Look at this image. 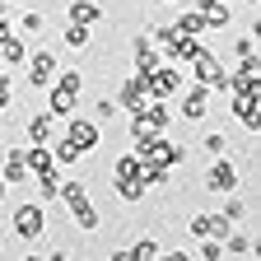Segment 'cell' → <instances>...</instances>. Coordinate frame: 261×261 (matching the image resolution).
Listing matches in <instances>:
<instances>
[{
	"mask_svg": "<svg viewBox=\"0 0 261 261\" xmlns=\"http://www.w3.org/2000/svg\"><path fill=\"white\" fill-rule=\"evenodd\" d=\"M126 252H130V261H159V252H163V247H159V238H149V233H145V238L130 243Z\"/></svg>",
	"mask_w": 261,
	"mask_h": 261,
	"instance_id": "obj_24",
	"label": "cell"
},
{
	"mask_svg": "<svg viewBox=\"0 0 261 261\" xmlns=\"http://www.w3.org/2000/svg\"><path fill=\"white\" fill-rule=\"evenodd\" d=\"M10 103H14V80L5 75V80H0V112H5Z\"/></svg>",
	"mask_w": 261,
	"mask_h": 261,
	"instance_id": "obj_35",
	"label": "cell"
},
{
	"mask_svg": "<svg viewBox=\"0 0 261 261\" xmlns=\"http://www.w3.org/2000/svg\"><path fill=\"white\" fill-rule=\"evenodd\" d=\"M233 56H256V38H247V33H243V38L233 42Z\"/></svg>",
	"mask_w": 261,
	"mask_h": 261,
	"instance_id": "obj_36",
	"label": "cell"
},
{
	"mask_svg": "<svg viewBox=\"0 0 261 261\" xmlns=\"http://www.w3.org/2000/svg\"><path fill=\"white\" fill-rule=\"evenodd\" d=\"M140 159H145V163H154V168H177V163H187V149H182V145H173L168 136H154V140L140 149Z\"/></svg>",
	"mask_w": 261,
	"mask_h": 261,
	"instance_id": "obj_5",
	"label": "cell"
},
{
	"mask_svg": "<svg viewBox=\"0 0 261 261\" xmlns=\"http://www.w3.org/2000/svg\"><path fill=\"white\" fill-rule=\"evenodd\" d=\"M112 191L121 196L126 205H140V201H145V182H140V177H112Z\"/></svg>",
	"mask_w": 261,
	"mask_h": 261,
	"instance_id": "obj_22",
	"label": "cell"
},
{
	"mask_svg": "<svg viewBox=\"0 0 261 261\" xmlns=\"http://www.w3.org/2000/svg\"><path fill=\"white\" fill-rule=\"evenodd\" d=\"M112 177H140V154H136V149L121 154V159L112 163Z\"/></svg>",
	"mask_w": 261,
	"mask_h": 261,
	"instance_id": "obj_29",
	"label": "cell"
},
{
	"mask_svg": "<svg viewBox=\"0 0 261 261\" xmlns=\"http://www.w3.org/2000/svg\"><path fill=\"white\" fill-rule=\"evenodd\" d=\"M243 5H252V10H256V5H261V0H243Z\"/></svg>",
	"mask_w": 261,
	"mask_h": 261,
	"instance_id": "obj_43",
	"label": "cell"
},
{
	"mask_svg": "<svg viewBox=\"0 0 261 261\" xmlns=\"http://www.w3.org/2000/svg\"><path fill=\"white\" fill-rule=\"evenodd\" d=\"M177 89H182V70H177V65H168V61L154 65V70L145 75V98H154V103H168Z\"/></svg>",
	"mask_w": 261,
	"mask_h": 261,
	"instance_id": "obj_4",
	"label": "cell"
},
{
	"mask_svg": "<svg viewBox=\"0 0 261 261\" xmlns=\"http://www.w3.org/2000/svg\"><path fill=\"white\" fill-rule=\"evenodd\" d=\"M191 5H201V0H191Z\"/></svg>",
	"mask_w": 261,
	"mask_h": 261,
	"instance_id": "obj_45",
	"label": "cell"
},
{
	"mask_svg": "<svg viewBox=\"0 0 261 261\" xmlns=\"http://www.w3.org/2000/svg\"><path fill=\"white\" fill-rule=\"evenodd\" d=\"M19 28H23V38H38V33L47 28V14L42 10H23L19 14Z\"/></svg>",
	"mask_w": 261,
	"mask_h": 261,
	"instance_id": "obj_28",
	"label": "cell"
},
{
	"mask_svg": "<svg viewBox=\"0 0 261 261\" xmlns=\"http://www.w3.org/2000/svg\"><path fill=\"white\" fill-rule=\"evenodd\" d=\"M23 261H47V256H38V252H28V256H23Z\"/></svg>",
	"mask_w": 261,
	"mask_h": 261,
	"instance_id": "obj_41",
	"label": "cell"
},
{
	"mask_svg": "<svg viewBox=\"0 0 261 261\" xmlns=\"http://www.w3.org/2000/svg\"><path fill=\"white\" fill-rule=\"evenodd\" d=\"M196 10L205 14V28H228V23H233V10H228L224 0H201Z\"/></svg>",
	"mask_w": 261,
	"mask_h": 261,
	"instance_id": "obj_20",
	"label": "cell"
},
{
	"mask_svg": "<svg viewBox=\"0 0 261 261\" xmlns=\"http://www.w3.org/2000/svg\"><path fill=\"white\" fill-rule=\"evenodd\" d=\"M65 210H70V219H75V228H80V233H93V228L103 224V215H98V210L89 205V196H80V201H70Z\"/></svg>",
	"mask_w": 261,
	"mask_h": 261,
	"instance_id": "obj_15",
	"label": "cell"
},
{
	"mask_svg": "<svg viewBox=\"0 0 261 261\" xmlns=\"http://www.w3.org/2000/svg\"><path fill=\"white\" fill-rule=\"evenodd\" d=\"M224 256V243L219 238H201V261H219Z\"/></svg>",
	"mask_w": 261,
	"mask_h": 261,
	"instance_id": "obj_34",
	"label": "cell"
},
{
	"mask_svg": "<svg viewBox=\"0 0 261 261\" xmlns=\"http://www.w3.org/2000/svg\"><path fill=\"white\" fill-rule=\"evenodd\" d=\"M23 136H28V145H51V140H56V117H51L47 108L33 112L28 126H23Z\"/></svg>",
	"mask_w": 261,
	"mask_h": 261,
	"instance_id": "obj_12",
	"label": "cell"
},
{
	"mask_svg": "<svg viewBox=\"0 0 261 261\" xmlns=\"http://www.w3.org/2000/svg\"><path fill=\"white\" fill-rule=\"evenodd\" d=\"M187 70H191V80H196V84H205L210 93L228 84V70H224V61H219L210 47H196V56L187 61Z\"/></svg>",
	"mask_w": 261,
	"mask_h": 261,
	"instance_id": "obj_2",
	"label": "cell"
},
{
	"mask_svg": "<svg viewBox=\"0 0 261 261\" xmlns=\"http://www.w3.org/2000/svg\"><path fill=\"white\" fill-rule=\"evenodd\" d=\"M201 149H205L210 159H219V154H228V136H224V130H210V136L201 140Z\"/></svg>",
	"mask_w": 261,
	"mask_h": 261,
	"instance_id": "obj_31",
	"label": "cell"
},
{
	"mask_svg": "<svg viewBox=\"0 0 261 261\" xmlns=\"http://www.w3.org/2000/svg\"><path fill=\"white\" fill-rule=\"evenodd\" d=\"M5 191H10V187H5V182H0V201H5Z\"/></svg>",
	"mask_w": 261,
	"mask_h": 261,
	"instance_id": "obj_42",
	"label": "cell"
},
{
	"mask_svg": "<svg viewBox=\"0 0 261 261\" xmlns=\"http://www.w3.org/2000/svg\"><path fill=\"white\" fill-rule=\"evenodd\" d=\"M89 38H93V28H84V23H70V19H65V33H61V42L65 47H89Z\"/></svg>",
	"mask_w": 261,
	"mask_h": 261,
	"instance_id": "obj_26",
	"label": "cell"
},
{
	"mask_svg": "<svg viewBox=\"0 0 261 261\" xmlns=\"http://www.w3.org/2000/svg\"><path fill=\"white\" fill-rule=\"evenodd\" d=\"M23 163H28V177L38 173H51L56 159H51V145H23Z\"/></svg>",
	"mask_w": 261,
	"mask_h": 261,
	"instance_id": "obj_16",
	"label": "cell"
},
{
	"mask_svg": "<svg viewBox=\"0 0 261 261\" xmlns=\"http://www.w3.org/2000/svg\"><path fill=\"white\" fill-rule=\"evenodd\" d=\"M42 233H47V205H42V201L14 205V238H19V243H38Z\"/></svg>",
	"mask_w": 261,
	"mask_h": 261,
	"instance_id": "obj_3",
	"label": "cell"
},
{
	"mask_svg": "<svg viewBox=\"0 0 261 261\" xmlns=\"http://www.w3.org/2000/svg\"><path fill=\"white\" fill-rule=\"evenodd\" d=\"M130 61H136V70H130V75H149L154 70V65H163V56H159V47L145 38V33H140V38L136 42H130Z\"/></svg>",
	"mask_w": 261,
	"mask_h": 261,
	"instance_id": "obj_13",
	"label": "cell"
},
{
	"mask_svg": "<svg viewBox=\"0 0 261 261\" xmlns=\"http://www.w3.org/2000/svg\"><path fill=\"white\" fill-rule=\"evenodd\" d=\"M61 168H51V173H38V177H33V182H38V196H42V205L47 201H56V191H61Z\"/></svg>",
	"mask_w": 261,
	"mask_h": 261,
	"instance_id": "obj_23",
	"label": "cell"
},
{
	"mask_svg": "<svg viewBox=\"0 0 261 261\" xmlns=\"http://www.w3.org/2000/svg\"><path fill=\"white\" fill-rule=\"evenodd\" d=\"M252 247H256L252 233H228V238H224V256H247Z\"/></svg>",
	"mask_w": 261,
	"mask_h": 261,
	"instance_id": "obj_27",
	"label": "cell"
},
{
	"mask_svg": "<svg viewBox=\"0 0 261 261\" xmlns=\"http://www.w3.org/2000/svg\"><path fill=\"white\" fill-rule=\"evenodd\" d=\"M224 219H228V224H243V219H247V201H238V196L228 191V205H224Z\"/></svg>",
	"mask_w": 261,
	"mask_h": 261,
	"instance_id": "obj_32",
	"label": "cell"
},
{
	"mask_svg": "<svg viewBox=\"0 0 261 261\" xmlns=\"http://www.w3.org/2000/svg\"><path fill=\"white\" fill-rule=\"evenodd\" d=\"M65 19H70V23H84V28H93V23H103V10H98L93 0H70Z\"/></svg>",
	"mask_w": 261,
	"mask_h": 261,
	"instance_id": "obj_18",
	"label": "cell"
},
{
	"mask_svg": "<svg viewBox=\"0 0 261 261\" xmlns=\"http://www.w3.org/2000/svg\"><path fill=\"white\" fill-rule=\"evenodd\" d=\"M177 93H182V117L187 121H205V112H210V89L205 84H187Z\"/></svg>",
	"mask_w": 261,
	"mask_h": 261,
	"instance_id": "obj_10",
	"label": "cell"
},
{
	"mask_svg": "<svg viewBox=\"0 0 261 261\" xmlns=\"http://www.w3.org/2000/svg\"><path fill=\"white\" fill-rule=\"evenodd\" d=\"M61 140L84 159V154H93L98 145H103V126H98L93 117H65V136Z\"/></svg>",
	"mask_w": 261,
	"mask_h": 261,
	"instance_id": "obj_1",
	"label": "cell"
},
{
	"mask_svg": "<svg viewBox=\"0 0 261 261\" xmlns=\"http://www.w3.org/2000/svg\"><path fill=\"white\" fill-rule=\"evenodd\" d=\"M47 261H70V252H65V247H56V252H47Z\"/></svg>",
	"mask_w": 261,
	"mask_h": 261,
	"instance_id": "obj_38",
	"label": "cell"
},
{
	"mask_svg": "<svg viewBox=\"0 0 261 261\" xmlns=\"http://www.w3.org/2000/svg\"><path fill=\"white\" fill-rule=\"evenodd\" d=\"M0 182H5V187H23V182H28L23 145H10V149H5V168H0Z\"/></svg>",
	"mask_w": 261,
	"mask_h": 261,
	"instance_id": "obj_14",
	"label": "cell"
},
{
	"mask_svg": "<svg viewBox=\"0 0 261 261\" xmlns=\"http://www.w3.org/2000/svg\"><path fill=\"white\" fill-rule=\"evenodd\" d=\"M51 84H56L61 93H70V98H80V93H84V70H61V75H56Z\"/></svg>",
	"mask_w": 261,
	"mask_h": 261,
	"instance_id": "obj_25",
	"label": "cell"
},
{
	"mask_svg": "<svg viewBox=\"0 0 261 261\" xmlns=\"http://www.w3.org/2000/svg\"><path fill=\"white\" fill-rule=\"evenodd\" d=\"M80 196H89L80 177H61V191H56V201H65V205H70V201H80Z\"/></svg>",
	"mask_w": 261,
	"mask_h": 261,
	"instance_id": "obj_30",
	"label": "cell"
},
{
	"mask_svg": "<svg viewBox=\"0 0 261 261\" xmlns=\"http://www.w3.org/2000/svg\"><path fill=\"white\" fill-rule=\"evenodd\" d=\"M5 75H10V70H5V65H0V80H5Z\"/></svg>",
	"mask_w": 261,
	"mask_h": 261,
	"instance_id": "obj_44",
	"label": "cell"
},
{
	"mask_svg": "<svg viewBox=\"0 0 261 261\" xmlns=\"http://www.w3.org/2000/svg\"><path fill=\"white\" fill-rule=\"evenodd\" d=\"M201 187H205V191H215V196H228V191H238L243 182H238V168L219 154L210 168H205V182H201Z\"/></svg>",
	"mask_w": 261,
	"mask_h": 261,
	"instance_id": "obj_8",
	"label": "cell"
},
{
	"mask_svg": "<svg viewBox=\"0 0 261 261\" xmlns=\"http://www.w3.org/2000/svg\"><path fill=\"white\" fill-rule=\"evenodd\" d=\"M173 33H182V38H205V14L201 10H182L177 19H173Z\"/></svg>",
	"mask_w": 261,
	"mask_h": 261,
	"instance_id": "obj_17",
	"label": "cell"
},
{
	"mask_svg": "<svg viewBox=\"0 0 261 261\" xmlns=\"http://www.w3.org/2000/svg\"><path fill=\"white\" fill-rule=\"evenodd\" d=\"M159 261H191V252H182V247L177 252H159Z\"/></svg>",
	"mask_w": 261,
	"mask_h": 261,
	"instance_id": "obj_37",
	"label": "cell"
},
{
	"mask_svg": "<svg viewBox=\"0 0 261 261\" xmlns=\"http://www.w3.org/2000/svg\"><path fill=\"white\" fill-rule=\"evenodd\" d=\"M28 61V89H51V80H56V70H61V61H56V51H33V56H23Z\"/></svg>",
	"mask_w": 261,
	"mask_h": 261,
	"instance_id": "obj_7",
	"label": "cell"
},
{
	"mask_svg": "<svg viewBox=\"0 0 261 261\" xmlns=\"http://www.w3.org/2000/svg\"><path fill=\"white\" fill-rule=\"evenodd\" d=\"M112 103H117L126 117H130V112H140V108H145V75H130V80L117 89V98H112Z\"/></svg>",
	"mask_w": 261,
	"mask_h": 261,
	"instance_id": "obj_11",
	"label": "cell"
},
{
	"mask_svg": "<svg viewBox=\"0 0 261 261\" xmlns=\"http://www.w3.org/2000/svg\"><path fill=\"white\" fill-rule=\"evenodd\" d=\"M23 56H28L23 38H14V33H5V38H0V65H5V70H14V65H23Z\"/></svg>",
	"mask_w": 261,
	"mask_h": 261,
	"instance_id": "obj_19",
	"label": "cell"
},
{
	"mask_svg": "<svg viewBox=\"0 0 261 261\" xmlns=\"http://www.w3.org/2000/svg\"><path fill=\"white\" fill-rule=\"evenodd\" d=\"M233 117L243 121L247 136H261V89L256 93H233Z\"/></svg>",
	"mask_w": 261,
	"mask_h": 261,
	"instance_id": "obj_9",
	"label": "cell"
},
{
	"mask_svg": "<svg viewBox=\"0 0 261 261\" xmlns=\"http://www.w3.org/2000/svg\"><path fill=\"white\" fill-rule=\"evenodd\" d=\"M108 261H130V252H126V247H117V252H108Z\"/></svg>",
	"mask_w": 261,
	"mask_h": 261,
	"instance_id": "obj_39",
	"label": "cell"
},
{
	"mask_svg": "<svg viewBox=\"0 0 261 261\" xmlns=\"http://www.w3.org/2000/svg\"><path fill=\"white\" fill-rule=\"evenodd\" d=\"M75 103H80V98H70V93H61L56 84L47 89V112H51L56 121H65V117H75Z\"/></svg>",
	"mask_w": 261,
	"mask_h": 261,
	"instance_id": "obj_21",
	"label": "cell"
},
{
	"mask_svg": "<svg viewBox=\"0 0 261 261\" xmlns=\"http://www.w3.org/2000/svg\"><path fill=\"white\" fill-rule=\"evenodd\" d=\"M112 117H121V108H117L112 98L103 93V98H98V103H93V121H112Z\"/></svg>",
	"mask_w": 261,
	"mask_h": 261,
	"instance_id": "obj_33",
	"label": "cell"
},
{
	"mask_svg": "<svg viewBox=\"0 0 261 261\" xmlns=\"http://www.w3.org/2000/svg\"><path fill=\"white\" fill-rule=\"evenodd\" d=\"M224 89L228 93H256L261 89V56H238V65H233V75H228Z\"/></svg>",
	"mask_w": 261,
	"mask_h": 261,
	"instance_id": "obj_6",
	"label": "cell"
},
{
	"mask_svg": "<svg viewBox=\"0 0 261 261\" xmlns=\"http://www.w3.org/2000/svg\"><path fill=\"white\" fill-rule=\"evenodd\" d=\"M5 33H10V19H0V38H5Z\"/></svg>",
	"mask_w": 261,
	"mask_h": 261,
	"instance_id": "obj_40",
	"label": "cell"
}]
</instances>
